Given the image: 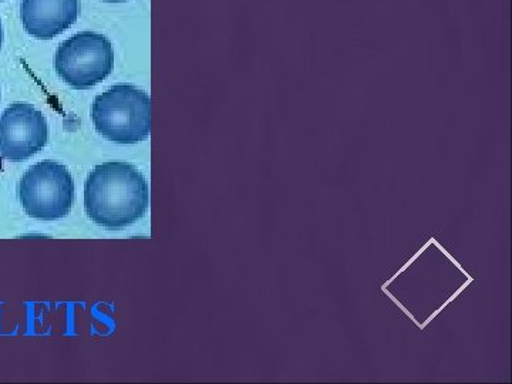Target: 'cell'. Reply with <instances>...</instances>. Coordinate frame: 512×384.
<instances>
[{"label": "cell", "instance_id": "cell-1", "mask_svg": "<svg viewBox=\"0 0 512 384\" xmlns=\"http://www.w3.org/2000/svg\"><path fill=\"white\" fill-rule=\"evenodd\" d=\"M150 190L144 175L128 163L97 165L84 184V210L100 227L123 229L144 217Z\"/></svg>", "mask_w": 512, "mask_h": 384}, {"label": "cell", "instance_id": "cell-2", "mask_svg": "<svg viewBox=\"0 0 512 384\" xmlns=\"http://www.w3.org/2000/svg\"><path fill=\"white\" fill-rule=\"evenodd\" d=\"M150 96L133 84H116L93 101L92 120L101 137L137 144L151 134Z\"/></svg>", "mask_w": 512, "mask_h": 384}, {"label": "cell", "instance_id": "cell-3", "mask_svg": "<svg viewBox=\"0 0 512 384\" xmlns=\"http://www.w3.org/2000/svg\"><path fill=\"white\" fill-rule=\"evenodd\" d=\"M19 201L29 217L56 221L67 217L74 202V181L64 165L42 161L32 165L19 183Z\"/></svg>", "mask_w": 512, "mask_h": 384}, {"label": "cell", "instance_id": "cell-4", "mask_svg": "<svg viewBox=\"0 0 512 384\" xmlns=\"http://www.w3.org/2000/svg\"><path fill=\"white\" fill-rule=\"evenodd\" d=\"M113 66V46L100 33L80 32L57 47V76L73 89H92L110 76Z\"/></svg>", "mask_w": 512, "mask_h": 384}, {"label": "cell", "instance_id": "cell-5", "mask_svg": "<svg viewBox=\"0 0 512 384\" xmlns=\"http://www.w3.org/2000/svg\"><path fill=\"white\" fill-rule=\"evenodd\" d=\"M49 127L42 111L29 103H13L0 116V157L22 163L43 150Z\"/></svg>", "mask_w": 512, "mask_h": 384}, {"label": "cell", "instance_id": "cell-6", "mask_svg": "<svg viewBox=\"0 0 512 384\" xmlns=\"http://www.w3.org/2000/svg\"><path fill=\"white\" fill-rule=\"evenodd\" d=\"M79 12V0H23L20 20L28 35L50 40L72 28Z\"/></svg>", "mask_w": 512, "mask_h": 384}, {"label": "cell", "instance_id": "cell-7", "mask_svg": "<svg viewBox=\"0 0 512 384\" xmlns=\"http://www.w3.org/2000/svg\"><path fill=\"white\" fill-rule=\"evenodd\" d=\"M101 2H106V3H124V2H128V0H101Z\"/></svg>", "mask_w": 512, "mask_h": 384}, {"label": "cell", "instance_id": "cell-8", "mask_svg": "<svg viewBox=\"0 0 512 384\" xmlns=\"http://www.w3.org/2000/svg\"><path fill=\"white\" fill-rule=\"evenodd\" d=\"M2 43H3V28H2V23H0V47H2Z\"/></svg>", "mask_w": 512, "mask_h": 384}, {"label": "cell", "instance_id": "cell-9", "mask_svg": "<svg viewBox=\"0 0 512 384\" xmlns=\"http://www.w3.org/2000/svg\"><path fill=\"white\" fill-rule=\"evenodd\" d=\"M0 2H6V0H0Z\"/></svg>", "mask_w": 512, "mask_h": 384}]
</instances>
